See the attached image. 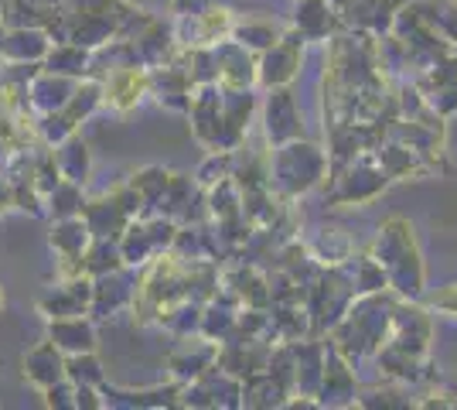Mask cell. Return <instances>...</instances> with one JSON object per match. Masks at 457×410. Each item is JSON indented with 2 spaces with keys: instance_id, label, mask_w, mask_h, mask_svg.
<instances>
[{
  "instance_id": "5bb4252c",
  "label": "cell",
  "mask_w": 457,
  "mask_h": 410,
  "mask_svg": "<svg viewBox=\"0 0 457 410\" xmlns=\"http://www.w3.org/2000/svg\"><path fill=\"white\" fill-rule=\"evenodd\" d=\"M55 164H58V175L65 178V181H76L82 185L86 175H89V151H86V144H82V137L69 134L62 144H55Z\"/></svg>"
},
{
  "instance_id": "277c9868",
  "label": "cell",
  "mask_w": 457,
  "mask_h": 410,
  "mask_svg": "<svg viewBox=\"0 0 457 410\" xmlns=\"http://www.w3.org/2000/svg\"><path fill=\"white\" fill-rule=\"evenodd\" d=\"M93 308V284L72 277V280H58L52 291L41 294L38 312L52 322V318H76Z\"/></svg>"
},
{
  "instance_id": "9c48e42d",
  "label": "cell",
  "mask_w": 457,
  "mask_h": 410,
  "mask_svg": "<svg viewBox=\"0 0 457 410\" xmlns=\"http://www.w3.org/2000/svg\"><path fill=\"white\" fill-rule=\"evenodd\" d=\"M267 137L273 144H287L301 137V113L284 86H277L267 99Z\"/></svg>"
},
{
  "instance_id": "3957f363",
  "label": "cell",
  "mask_w": 457,
  "mask_h": 410,
  "mask_svg": "<svg viewBox=\"0 0 457 410\" xmlns=\"http://www.w3.org/2000/svg\"><path fill=\"white\" fill-rule=\"evenodd\" d=\"M55 41L45 28H4L0 62L4 65H38Z\"/></svg>"
},
{
  "instance_id": "7402d4cb",
  "label": "cell",
  "mask_w": 457,
  "mask_h": 410,
  "mask_svg": "<svg viewBox=\"0 0 457 410\" xmlns=\"http://www.w3.org/2000/svg\"><path fill=\"white\" fill-rule=\"evenodd\" d=\"M41 4H52V7H58V4H62V0H41Z\"/></svg>"
},
{
  "instance_id": "cb8c5ba5",
  "label": "cell",
  "mask_w": 457,
  "mask_h": 410,
  "mask_svg": "<svg viewBox=\"0 0 457 410\" xmlns=\"http://www.w3.org/2000/svg\"><path fill=\"white\" fill-rule=\"evenodd\" d=\"M0 11H4V0H0Z\"/></svg>"
},
{
  "instance_id": "7c38bea8",
  "label": "cell",
  "mask_w": 457,
  "mask_h": 410,
  "mask_svg": "<svg viewBox=\"0 0 457 410\" xmlns=\"http://www.w3.org/2000/svg\"><path fill=\"white\" fill-rule=\"evenodd\" d=\"M52 247L58 256H86V250L93 247V233H89L86 219H79V215L58 219V226L52 230Z\"/></svg>"
},
{
  "instance_id": "30bf717a",
  "label": "cell",
  "mask_w": 457,
  "mask_h": 410,
  "mask_svg": "<svg viewBox=\"0 0 457 410\" xmlns=\"http://www.w3.org/2000/svg\"><path fill=\"white\" fill-rule=\"evenodd\" d=\"M256 79V65L249 59L246 45H222L215 52V82L226 89H246Z\"/></svg>"
},
{
  "instance_id": "ffe728a7",
  "label": "cell",
  "mask_w": 457,
  "mask_h": 410,
  "mask_svg": "<svg viewBox=\"0 0 457 410\" xmlns=\"http://www.w3.org/2000/svg\"><path fill=\"white\" fill-rule=\"evenodd\" d=\"M430 305H434V308H440V312L457 314V284H454V288H447L444 294H437V297H434Z\"/></svg>"
},
{
  "instance_id": "8992f818",
  "label": "cell",
  "mask_w": 457,
  "mask_h": 410,
  "mask_svg": "<svg viewBox=\"0 0 457 410\" xmlns=\"http://www.w3.org/2000/svg\"><path fill=\"white\" fill-rule=\"evenodd\" d=\"M72 89H76V82L69 76H58V72H38V76L31 79L28 86H24V103L35 110V113H41V117H48V113H58L65 103H69V96H72Z\"/></svg>"
},
{
  "instance_id": "ac0fdd59",
  "label": "cell",
  "mask_w": 457,
  "mask_h": 410,
  "mask_svg": "<svg viewBox=\"0 0 457 410\" xmlns=\"http://www.w3.org/2000/svg\"><path fill=\"white\" fill-rule=\"evenodd\" d=\"M48 202H52V215L55 219H69V215H76L82 209V196H79V185L76 181H58L55 188L48 192Z\"/></svg>"
},
{
  "instance_id": "9a60e30c",
  "label": "cell",
  "mask_w": 457,
  "mask_h": 410,
  "mask_svg": "<svg viewBox=\"0 0 457 410\" xmlns=\"http://www.w3.org/2000/svg\"><path fill=\"white\" fill-rule=\"evenodd\" d=\"M335 28V11L324 0H304L297 7V35L301 38H324Z\"/></svg>"
},
{
  "instance_id": "2e32d148",
  "label": "cell",
  "mask_w": 457,
  "mask_h": 410,
  "mask_svg": "<svg viewBox=\"0 0 457 410\" xmlns=\"http://www.w3.org/2000/svg\"><path fill=\"white\" fill-rule=\"evenodd\" d=\"M188 38L185 45H212V41H219L222 35L228 31V11H205V14H191L188 21Z\"/></svg>"
},
{
  "instance_id": "e0dca14e",
  "label": "cell",
  "mask_w": 457,
  "mask_h": 410,
  "mask_svg": "<svg viewBox=\"0 0 457 410\" xmlns=\"http://www.w3.org/2000/svg\"><path fill=\"white\" fill-rule=\"evenodd\" d=\"M65 376L76 383V387H96L103 390V366L93 352H76V356H65Z\"/></svg>"
},
{
  "instance_id": "d6986e66",
  "label": "cell",
  "mask_w": 457,
  "mask_h": 410,
  "mask_svg": "<svg viewBox=\"0 0 457 410\" xmlns=\"http://www.w3.org/2000/svg\"><path fill=\"white\" fill-rule=\"evenodd\" d=\"M236 38H239V45H246V48H263V52H267L280 35H277V28H270V24L249 21L246 28H236Z\"/></svg>"
},
{
  "instance_id": "4fadbf2b",
  "label": "cell",
  "mask_w": 457,
  "mask_h": 410,
  "mask_svg": "<svg viewBox=\"0 0 457 410\" xmlns=\"http://www.w3.org/2000/svg\"><path fill=\"white\" fill-rule=\"evenodd\" d=\"M41 69H48V72H58V76H86L89 72V48H82V45H72V41H58L48 48V55L41 62Z\"/></svg>"
},
{
  "instance_id": "603a6c76",
  "label": "cell",
  "mask_w": 457,
  "mask_h": 410,
  "mask_svg": "<svg viewBox=\"0 0 457 410\" xmlns=\"http://www.w3.org/2000/svg\"><path fill=\"white\" fill-rule=\"evenodd\" d=\"M0 38H4V24H0Z\"/></svg>"
},
{
  "instance_id": "7a4b0ae2",
  "label": "cell",
  "mask_w": 457,
  "mask_h": 410,
  "mask_svg": "<svg viewBox=\"0 0 457 410\" xmlns=\"http://www.w3.org/2000/svg\"><path fill=\"white\" fill-rule=\"evenodd\" d=\"M324 175V155L311 144H297V140H287L277 151V161H273V178L277 185L297 196V192H307L311 185H318Z\"/></svg>"
},
{
  "instance_id": "5b68a950",
  "label": "cell",
  "mask_w": 457,
  "mask_h": 410,
  "mask_svg": "<svg viewBox=\"0 0 457 410\" xmlns=\"http://www.w3.org/2000/svg\"><path fill=\"white\" fill-rule=\"evenodd\" d=\"M301 41H304L301 35H287V38L273 41L256 65V79H263L270 89L294 82L297 69H301Z\"/></svg>"
},
{
  "instance_id": "ba28073f",
  "label": "cell",
  "mask_w": 457,
  "mask_h": 410,
  "mask_svg": "<svg viewBox=\"0 0 457 410\" xmlns=\"http://www.w3.org/2000/svg\"><path fill=\"white\" fill-rule=\"evenodd\" d=\"M147 86H151V76L144 72V65H123V69H116L113 76L106 79L103 103H110L113 110L127 113V110H134L137 103H140Z\"/></svg>"
},
{
  "instance_id": "44dd1931",
  "label": "cell",
  "mask_w": 457,
  "mask_h": 410,
  "mask_svg": "<svg viewBox=\"0 0 457 410\" xmlns=\"http://www.w3.org/2000/svg\"><path fill=\"white\" fill-rule=\"evenodd\" d=\"M0 312H4V284H0Z\"/></svg>"
},
{
  "instance_id": "6da1fadb",
  "label": "cell",
  "mask_w": 457,
  "mask_h": 410,
  "mask_svg": "<svg viewBox=\"0 0 457 410\" xmlns=\"http://www.w3.org/2000/svg\"><path fill=\"white\" fill-rule=\"evenodd\" d=\"M379 233L382 236L379 247H376V264L382 267L386 280H393L406 294H420V288H423V267L417 264L413 230L403 219H389Z\"/></svg>"
},
{
  "instance_id": "52a82bcc",
  "label": "cell",
  "mask_w": 457,
  "mask_h": 410,
  "mask_svg": "<svg viewBox=\"0 0 457 410\" xmlns=\"http://www.w3.org/2000/svg\"><path fill=\"white\" fill-rule=\"evenodd\" d=\"M21 370H24V380H28V383H35L38 390H48L52 383L65 380V352L58 349L52 339H45L35 349L24 352Z\"/></svg>"
},
{
  "instance_id": "8fae6325",
  "label": "cell",
  "mask_w": 457,
  "mask_h": 410,
  "mask_svg": "<svg viewBox=\"0 0 457 410\" xmlns=\"http://www.w3.org/2000/svg\"><path fill=\"white\" fill-rule=\"evenodd\" d=\"M48 339H52L65 356L96 349L93 322H86L82 314H76V318H52V322H48Z\"/></svg>"
}]
</instances>
